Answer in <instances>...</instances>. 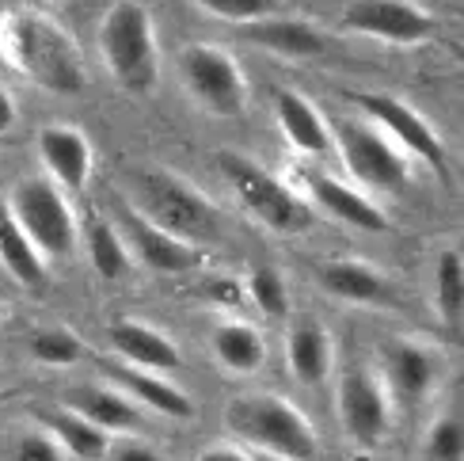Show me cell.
I'll list each match as a JSON object with an SVG mask.
<instances>
[{
  "label": "cell",
  "mask_w": 464,
  "mask_h": 461,
  "mask_svg": "<svg viewBox=\"0 0 464 461\" xmlns=\"http://www.w3.org/2000/svg\"><path fill=\"white\" fill-rule=\"evenodd\" d=\"M198 12H206L209 19H221V24H259L266 15L282 12V0H190Z\"/></svg>",
  "instance_id": "31"
},
{
  "label": "cell",
  "mask_w": 464,
  "mask_h": 461,
  "mask_svg": "<svg viewBox=\"0 0 464 461\" xmlns=\"http://www.w3.org/2000/svg\"><path fill=\"white\" fill-rule=\"evenodd\" d=\"M198 461H256L244 446H237V443H214V446H206L202 454H198Z\"/></svg>",
  "instance_id": "35"
},
{
  "label": "cell",
  "mask_w": 464,
  "mask_h": 461,
  "mask_svg": "<svg viewBox=\"0 0 464 461\" xmlns=\"http://www.w3.org/2000/svg\"><path fill=\"white\" fill-rule=\"evenodd\" d=\"M130 206L141 210L164 233L179 237L195 248L214 240L221 229L218 202L209 199L198 183H190L176 168H164V164H149L141 172H133V202Z\"/></svg>",
  "instance_id": "4"
},
{
  "label": "cell",
  "mask_w": 464,
  "mask_h": 461,
  "mask_svg": "<svg viewBox=\"0 0 464 461\" xmlns=\"http://www.w3.org/2000/svg\"><path fill=\"white\" fill-rule=\"evenodd\" d=\"M339 24L384 46H422L438 34V15L422 0H346Z\"/></svg>",
  "instance_id": "13"
},
{
  "label": "cell",
  "mask_w": 464,
  "mask_h": 461,
  "mask_svg": "<svg viewBox=\"0 0 464 461\" xmlns=\"http://www.w3.org/2000/svg\"><path fill=\"white\" fill-rule=\"evenodd\" d=\"M285 370L304 389H320L335 374V336L324 320L301 317L285 332Z\"/></svg>",
  "instance_id": "20"
},
{
  "label": "cell",
  "mask_w": 464,
  "mask_h": 461,
  "mask_svg": "<svg viewBox=\"0 0 464 461\" xmlns=\"http://www.w3.org/2000/svg\"><path fill=\"white\" fill-rule=\"evenodd\" d=\"M275 123L285 145L297 152L301 164H324L335 157V138H332V119L320 111L316 100H308L297 88H278L275 92Z\"/></svg>",
  "instance_id": "16"
},
{
  "label": "cell",
  "mask_w": 464,
  "mask_h": 461,
  "mask_svg": "<svg viewBox=\"0 0 464 461\" xmlns=\"http://www.w3.org/2000/svg\"><path fill=\"white\" fill-rule=\"evenodd\" d=\"M5 320H8V305H5V301H0V324H5Z\"/></svg>",
  "instance_id": "36"
},
{
  "label": "cell",
  "mask_w": 464,
  "mask_h": 461,
  "mask_svg": "<svg viewBox=\"0 0 464 461\" xmlns=\"http://www.w3.org/2000/svg\"><path fill=\"white\" fill-rule=\"evenodd\" d=\"M218 168L228 183V191L237 195V202L256 218L263 229L278 237H297L313 225V206L301 199V191L282 180L278 172L263 168L259 161L240 157V152H221Z\"/></svg>",
  "instance_id": "5"
},
{
  "label": "cell",
  "mask_w": 464,
  "mask_h": 461,
  "mask_svg": "<svg viewBox=\"0 0 464 461\" xmlns=\"http://www.w3.org/2000/svg\"><path fill=\"white\" fill-rule=\"evenodd\" d=\"M251 46H259L275 57H289V62H304V57H320L327 50V34L308 24L301 15H266L259 24L247 27Z\"/></svg>",
  "instance_id": "23"
},
{
  "label": "cell",
  "mask_w": 464,
  "mask_h": 461,
  "mask_svg": "<svg viewBox=\"0 0 464 461\" xmlns=\"http://www.w3.org/2000/svg\"><path fill=\"white\" fill-rule=\"evenodd\" d=\"M19 123V100H15V92L0 84V138H8V133L15 130Z\"/></svg>",
  "instance_id": "34"
},
{
  "label": "cell",
  "mask_w": 464,
  "mask_h": 461,
  "mask_svg": "<svg viewBox=\"0 0 464 461\" xmlns=\"http://www.w3.org/2000/svg\"><path fill=\"white\" fill-rule=\"evenodd\" d=\"M354 107H358L362 119H370L373 126H381L389 133V138L411 157V164L415 161L427 164L441 180L450 176V149L419 107H411L408 100H400L392 92H358Z\"/></svg>",
  "instance_id": "11"
},
{
  "label": "cell",
  "mask_w": 464,
  "mask_h": 461,
  "mask_svg": "<svg viewBox=\"0 0 464 461\" xmlns=\"http://www.w3.org/2000/svg\"><path fill=\"white\" fill-rule=\"evenodd\" d=\"M244 294L266 320H282L289 313V282L278 267H256L244 282Z\"/></svg>",
  "instance_id": "29"
},
{
  "label": "cell",
  "mask_w": 464,
  "mask_h": 461,
  "mask_svg": "<svg viewBox=\"0 0 464 461\" xmlns=\"http://www.w3.org/2000/svg\"><path fill=\"white\" fill-rule=\"evenodd\" d=\"M119 233L130 248V256L138 260L141 267H149V271H157V275H187V271H195V267H202V248L195 244H187L179 237H171L164 233L160 225H152L141 210H133L130 202L119 206Z\"/></svg>",
  "instance_id": "15"
},
{
  "label": "cell",
  "mask_w": 464,
  "mask_h": 461,
  "mask_svg": "<svg viewBox=\"0 0 464 461\" xmlns=\"http://www.w3.org/2000/svg\"><path fill=\"white\" fill-rule=\"evenodd\" d=\"M335 412L354 446L377 450L396 427V405L373 367H351L335 381Z\"/></svg>",
  "instance_id": "12"
},
{
  "label": "cell",
  "mask_w": 464,
  "mask_h": 461,
  "mask_svg": "<svg viewBox=\"0 0 464 461\" xmlns=\"http://www.w3.org/2000/svg\"><path fill=\"white\" fill-rule=\"evenodd\" d=\"M62 408L88 419L92 427H100L111 438L141 431V408L119 386H103V381H76V386H69L62 393Z\"/></svg>",
  "instance_id": "19"
},
{
  "label": "cell",
  "mask_w": 464,
  "mask_h": 461,
  "mask_svg": "<svg viewBox=\"0 0 464 461\" xmlns=\"http://www.w3.org/2000/svg\"><path fill=\"white\" fill-rule=\"evenodd\" d=\"M111 381L119 386L138 408H149L164 419H190L195 416V400L187 389H179L168 374H149V370H133V367H111Z\"/></svg>",
  "instance_id": "22"
},
{
  "label": "cell",
  "mask_w": 464,
  "mask_h": 461,
  "mask_svg": "<svg viewBox=\"0 0 464 461\" xmlns=\"http://www.w3.org/2000/svg\"><path fill=\"white\" fill-rule=\"evenodd\" d=\"M419 461H464V424H460V416L446 412L422 431Z\"/></svg>",
  "instance_id": "30"
},
{
  "label": "cell",
  "mask_w": 464,
  "mask_h": 461,
  "mask_svg": "<svg viewBox=\"0 0 464 461\" xmlns=\"http://www.w3.org/2000/svg\"><path fill=\"white\" fill-rule=\"evenodd\" d=\"M294 183L301 191V199L313 206V214L332 218L335 225L358 229V233H389L392 218L373 195H365L358 183H351L339 172H327L324 164H297Z\"/></svg>",
  "instance_id": "10"
},
{
  "label": "cell",
  "mask_w": 464,
  "mask_h": 461,
  "mask_svg": "<svg viewBox=\"0 0 464 461\" xmlns=\"http://www.w3.org/2000/svg\"><path fill=\"white\" fill-rule=\"evenodd\" d=\"M332 138L346 180L358 183L365 195H396L411 183V157L370 119L346 114V119L332 123Z\"/></svg>",
  "instance_id": "7"
},
{
  "label": "cell",
  "mask_w": 464,
  "mask_h": 461,
  "mask_svg": "<svg viewBox=\"0 0 464 461\" xmlns=\"http://www.w3.org/2000/svg\"><path fill=\"white\" fill-rule=\"evenodd\" d=\"M228 431L270 461H316L320 435L294 400L278 393H240L225 408Z\"/></svg>",
  "instance_id": "3"
},
{
  "label": "cell",
  "mask_w": 464,
  "mask_h": 461,
  "mask_svg": "<svg viewBox=\"0 0 464 461\" xmlns=\"http://www.w3.org/2000/svg\"><path fill=\"white\" fill-rule=\"evenodd\" d=\"M12 461H65V454L46 427H27L24 435H15Z\"/></svg>",
  "instance_id": "32"
},
{
  "label": "cell",
  "mask_w": 464,
  "mask_h": 461,
  "mask_svg": "<svg viewBox=\"0 0 464 461\" xmlns=\"http://www.w3.org/2000/svg\"><path fill=\"white\" fill-rule=\"evenodd\" d=\"M107 343L122 367L149 370V374H171L183 367V351L164 329L138 317H119L107 329Z\"/></svg>",
  "instance_id": "17"
},
{
  "label": "cell",
  "mask_w": 464,
  "mask_h": 461,
  "mask_svg": "<svg viewBox=\"0 0 464 461\" xmlns=\"http://www.w3.org/2000/svg\"><path fill=\"white\" fill-rule=\"evenodd\" d=\"M81 248H84V256L92 263V271L95 279H103V282H122L130 275V267H133V256H130V248L119 233V225L107 221V218H88L81 225Z\"/></svg>",
  "instance_id": "24"
},
{
  "label": "cell",
  "mask_w": 464,
  "mask_h": 461,
  "mask_svg": "<svg viewBox=\"0 0 464 461\" xmlns=\"http://www.w3.org/2000/svg\"><path fill=\"white\" fill-rule=\"evenodd\" d=\"M434 309L446 329L464 320V256L460 248H441L434 260Z\"/></svg>",
  "instance_id": "27"
},
{
  "label": "cell",
  "mask_w": 464,
  "mask_h": 461,
  "mask_svg": "<svg viewBox=\"0 0 464 461\" xmlns=\"http://www.w3.org/2000/svg\"><path fill=\"white\" fill-rule=\"evenodd\" d=\"M43 427L53 435V443L62 446L65 457H76V461H107L111 435H103L100 427H92L88 419H81V416H72L69 408L43 412Z\"/></svg>",
  "instance_id": "26"
},
{
  "label": "cell",
  "mask_w": 464,
  "mask_h": 461,
  "mask_svg": "<svg viewBox=\"0 0 464 461\" xmlns=\"http://www.w3.org/2000/svg\"><path fill=\"white\" fill-rule=\"evenodd\" d=\"M95 46L111 81L122 92L149 95L160 81V34L157 19L141 0H114L95 24Z\"/></svg>",
  "instance_id": "2"
},
{
  "label": "cell",
  "mask_w": 464,
  "mask_h": 461,
  "mask_svg": "<svg viewBox=\"0 0 464 461\" xmlns=\"http://www.w3.org/2000/svg\"><path fill=\"white\" fill-rule=\"evenodd\" d=\"M8 210L24 237L34 244V252L50 263L72 260L81 248V218L62 187H53L46 176H24L8 191Z\"/></svg>",
  "instance_id": "6"
},
{
  "label": "cell",
  "mask_w": 464,
  "mask_h": 461,
  "mask_svg": "<svg viewBox=\"0 0 464 461\" xmlns=\"http://www.w3.org/2000/svg\"><path fill=\"white\" fill-rule=\"evenodd\" d=\"M34 152L43 164V176L62 187L65 195H84L95 176V145L92 138L72 123H46L34 133Z\"/></svg>",
  "instance_id": "14"
},
{
  "label": "cell",
  "mask_w": 464,
  "mask_h": 461,
  "mask_svg": "<svg viewBox=\"0 0 464 461\" xmlns=\"http://www.w3.org/2000/svg\"><path fill=\"white\" fill-rule=\"evenodd\" d=\"M373 370L381 374L396 412L400 408H422L438 397V389L450 378V355L430 339L419 336H392L381 343Z\"/></svg>",
  "instance_id": "9"
},
{
  "label": "cell",
  "mask_w": 464,
  "mask_h": 461,
  "mask_svg": "<svg viewBox=\"0 0 464 461\" xmlns=\"http://www.w3.org/2000/svg\"><path fill=\"white\" fill-rule=\"evenodd\" d=\"M179 81L190 103L214 119H237L251 103V81L240 57L221 43H190L179 54Z\"/></svg>",
  "instance_id": "8"
},
{
  "label": "cell",
  "mask_w": 464,
  "mask_h": 461,
  "mask_svg": "<svg viewBox=\"0 0 464 461\" xmlns=\"http://www.w3.org/2000/svg\"><path fill=\"white\" fill-rule=\"evenodd\" d=\"M0 65L50 95H81L92 76L76 34L43 8L0 12Z\"/></svg>",
  "instance_id": "1"
},
{
  "label": "cell",
  "mask_w": 464,
  "mask_h": 461,
  "mask_svg": "<svg viewBox=\"0 0 464 461\" xmlns=\"http://www.w3.org/2000/svg\"><path fill=\"white\" fill-rule=\"evenodd\" d=\"M0 267L24 286V290H38L46 282V260L34 252V244L24 237V229L15 225L8 202L0 199Z\"/></svg>",
  "instance_id": "25"
},
{
  "label": "cell",
  "mask_w": 464,
  "mask_h": 461,
  "mask_svg": "<svg viewBox=\"0 0 464 461\" xmlns=\"http://www.w3.org/2000/svg\"><path fill=\"white\" fill-rule=\"evenodd\" d=\"M27 351L38 367H50V370H69L84 358V339L76 336L65 324H53V329H43L27 339Z\"/></svg>",
  "instance_id": "28"
},
{
  "label": "cell",
  "mask_w": 464,
  "mask_h": 461,
  "mask_svg": "<svg viewBox=\"0 0 464 461\" xmlns=\"http://www.w3.org/2000/svg\"><path fill=\"white\" fill-rule=\"evenodd\" d=\"M263 461H270V457H263Z\"/></svg>",
  "instance_id": "38"
},
{
  "label": "cell",
  "mask_w": 464,
  "mask_h": 461,
  "mask_svg": "<svg viewBox=\"0 0 464 461\" xmlns=\"http://www.w3.org/2000/svg\"><path fill=\"white\" fill-rule=\"evenodd\" d=\"M316 279L327 294L346 301V305H362V309H392L396 305L392 279L370 260H354V256L324 260Z\"/></svg>",
  "instance_id": "18"
},
{
  "label": "cell",
  "mask_w": 464,
  "mask_h": 461,
  "mask_svg": "<svg viewBox=\"0 0 464 461\" xmlns=\"http://www.w3.org/2000/svg\"><path fill=\"white\" fill-rule=\"evenodd\" d=\"M0 378H5V370H0Z\"/></svg>",
  "instance_id": "37"
},
{
  "label": "cell",
  "mask_w": 464,
  "mask_h": 461,
  "mask_svg": "<svg viewBox=\"0 0 464 461\" xmlns=\"http://www.w3.org/2000/svg\"><path fill=\"white\" fill-rule=\"evenodd\" d=\"M107 461H164V457L157 454V446H149L145 438H138V435H119V438H111Z\"/></svg>",
  "instance_id": "33"
},
{
  "label": "cell",
  "mask_w": 464,
  "mask_h": 461,
  "mask_svg": "<svg viewBox=\"0 0 464 461\" xmlns=\"http://www.w3.org/2000/svg\"><path fill=\"white\" fill-rule=\"evenodd\" d=\"M209 355H214L221 370L237 378H251L266 367V336L259 324L228 317V320H218L214 332H209Z\"/></svg>",
  "instance_id": "21"
}]
</instances>
